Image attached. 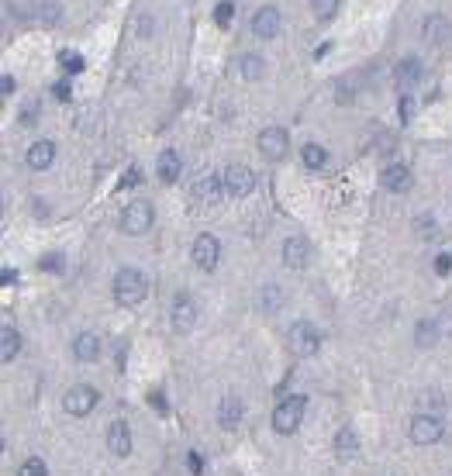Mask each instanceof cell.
I'll return each instance as SVG.
<instances>
[{
	"instance_id": "obj_1",
	"label": "cell",
	"mask_w": 452,
	"mask_h": 476,
	"mask_svg": "<svg viewBox=\"0 0 452 476\" xmlns=\"http://www.w3.org/2000/svg\"><path fill=\"white\" fill-rule=\"evenodd\" d=\"M145 293H149V280H145L138 269H131V266L118 269V276H114V300H118V304H125V307L142 304Z\"/></svg>"
},
{
	"instance_id": "obj_2",
	"label": "cell",
	"mask_w": 452,
	"mask_h": 476,
	"mask_svg": "<svg viewBox=\"0 0 452 476\" xmlns=\"http://www.w3.org/2000/svg\"><path fill=\"white\" fill-rule=\"evenodd\" d=\"M304 411H307V397H300V393L280 401L276 411H273V432L276 435H293L300 428V421H304Z\"/></svg>"
},
{
	"instance_id": "obj_3",
	"label": "cell",
	"mask_w": 452,
	"mask_h": 476,
	"mask_svg": "<svg viewBox=\"0 0 452 476\" xmlns=\"http://www.w3.org/2000/svg\"><path fill=\"white\" fill-rule=\"evenodd\" d=\"M63 408H66V414H73V417H87V414L97 408V390H94L90 383L69 386L66 397H63Z\"/></svg>"
},
{
	"instance_id": "obj_4",
	"label": "cell",
	"mask_w": 452,
	"mask_h": 476,
	"mask_svg": "<svg viewBox=\"0 0 452 476\" xmlns=\"http://www.w3.org/2000/svg\"><path fill=\"white\" fill-rule=\"evenodd\" d=\"M291 349L300 359H311L314 352L322 349V335H318V328L311 321H297L291 328Z\"/></svg>"
},
{
	"instance_id": "obj_5",
	"label": "cell",
	"mask_w": 452,
	"mask_h": 476,
	"mask_svg": "<svg viewBox=\"0 0 452 476\" xmlns=\"http://www.w3.org/2000/svg\"><path fill=\"white\" fill-rule=\"evenodd\" d=\"M225 193L228 197H235V200H242V197H249L252 187H256V176H252V169L249 166H242V162H231L225 169Z\"/></svg>"
},
{
	"instance_id": "obj_6",
	"label": "cell",
	"mask_w": 452,
	"mask_h": 476,
	"mask_svg": "<svg viewBox=\"0 0 452 476\" xmlns=\"http://www.w3.org/2000/svg\"><path fill=\"white\" fill-rule=\"evenodd\" d=\"M152 218H156L152 204H149V200H135V204L125 207V214H121V228H125L128 235H145V231L152 228Z\"/></svg>"
},
{
	"instance_id": "obj_7",
	"label": "cell",
	"mask_w": 452,
	"mask_h": 476,
	"mask_svg": "<svg viewBox=\"0 0 452 476\" xmlns=\"http://www.w3.org/2000/svg\"><path fill=\"white\" fill-rule=\"evenodd\" d=\"M225 197V180L218 173H200L194 183V200L200 207H218Z\"/></svg>"
},
{
	"instance_id": "obj_8",
	"label": "cell",
	"mask_w": 452,
	"mask_h": 476,
	"mask_svg": "<svg viewBox=\"0 0 452 476\" xmlns=\"http://www.w3.org/2000/svg\"><path fill=\"white\" fill-rule=\"evenodd\" d=\"M218 259H221V242L214 238V235H197L194 242V262L197 269H204V273H214L218 269Z\"/></svg>"
},
{
	"instance_id": "obj_9",
	"label": "cell",
	"mask_w": 452,
	"mask_h": 476,
	"mask_svg": "<svg viewBox=\"0 0 452 476\" xmlns=\"http://www.w3.org/2000/svg\"><path fill=\"white\" fill-rule=\"evenodd\" d=\"M442 439V421L435 414H418L411 421V442L415 445H435Z\"/></svg>"
},
{
	"instance_id": "obj_10",
	"label": "cell",
	"mask_w": 452,
	"mask_h": 476,
	"mask_svg": "<svg viewBox=\"0 0 452 476\" xmlns=\"http://www.w3.org/2000/svg\"><path fill=\"white\" fill-rule=\"evenodd\" d=\"M256 145H259V152H262L266 159H283L287 156L291 138H287V131H283V128H266V131H259Z\"/></svg>"
},
{
	"instance_id": "obj_11",
	"label": "cell",
	"mask_w": 452,
	"mask_h": 476,
	"mask_svg": "<svg viewBox=\"0 0 452 476\" xmlns=\"http://www.w3.org/2000/svg\"><path fill=\"white\" fill-rule=\"evenodd\" d=\"M421 76H424V66H421V59H415V56H408V59H401V63L393 66V83L408 94L411 87H418Z\"/></svg>"
},
{
	"instance_id": "obj_12",
	"label": "cell",
	"mask_w": 452,
	"mask_h": 476,
	"mask_svg": "<svg viewBox=\"0 0 452 476\" xmlns=\"http://www.w3.org/2000/svg\"><path fill=\"white\" fill-rule=\"evenodd\" d=\"M197 321V304L190 293H180L176 300H173V328L176 331H190Z\"/></svg>"
},
{
	"instance_id": "obj_13",
	"label": "cell",
	"mask_w": 452,
	"mask_h": 476,
	"mask_svg": "<svg viewBox=\"0 0 452 476\" xmlns=\"http://www.w3.org/2000/svg\"><path fill=\"white\" fill-rule=\"evenodd\" d=\"M307 255H311L307 238L291 235V238L283 242V266H291V269H304V266H307Z\"/></svg>"
},
{
	"instance_id": "obj_14",
	"label": "cell",
	"mask_w": 452,
	"mask_h": 476,
	"mask_svg": "<svg viewBox=\"0 0 452 476\" xmlns=\"http://www.w3.org/2000/svg\"><path fill=\"white\" fill-rule=\"evenodd\" d=\"M252 32L256 38H276L280 35V11L276 7H259L252 18Z\"/></svg>"
},
{
	"instance_id": "obj_15",
	"label": "cell",
	"mask_w": 452,
	"mask_h": 476,
	"mask_svg": "<svg viewBox=\"0 0 452 476\" xmlns=\"http://www.w3.org/2000/svg\"><path fill=\"white\" fill-rule=\"evenodd\" d=\"M380 183H384L390 193H408L411 190V183H415V176H411L408 166H387L384 176H380Z\"/></svg>"
},
{
	"instance_id": "obj_16",
	"label": "cell",
	"mask_w": 452,
	"mask_h": 476,
	"mask_svg": "<svg viewBox=\"0 0 452 476\" xmlns=\"http://www.w3.org/2000/svg\"><path fill=\"white\" fill-rule=\"evenodd\" d=\"M73 355H76L80 362H97L100 359V335H94V331L76 335V342H73Z\"/></svg>"
},
{
	"instance_id": "obj_17",
	"label": "cell",
	"mask_w": 452,
	"mask_h": 476,
	"mask_svg": "<svg viewBox=\"0 0 452 476\" xmlns=\"http://www.w3.org/2000/svg\"><path fill=\"white\" fill-rule=\"evenodd\" d=\"M107 448H111L114 456H121V459L131 452V432L125 421H114V425L107 428Z\"/></svg>"
},
{
	"instance_id": "obj_18",
	"label": "cell",
	"mask_w": 452,
	"mask_h": 476,
	"mask_svg": "<svg viewBox=\"0 0 452 476\" xmlns=\"http://www.w3.org/2000/svg\"><path fill=\"white\" fill-rule=\"evenodd\" d=\"M424 38L432 42V45H446L452 38V25L446 14H432L428 21H424Z\"/></svg>"
},
{
	"instance_id": "obj_19",
	"label": "cell",
	"mask_w": 452,
	"mask_h": 476,
	"mask_svg": "<svg viewBox=\"0 0 452 476\" xmlns=\"http://www.w3.org/2000/svg\"><path fill=\"white\" fill-rule=\"evenodd\" d=\"M242 414H245L242 401H238V397H225V401L218 404V425H221L225 432H231V428H238Z\"/></svg>"
},
{
	"instance_id": "obj_20",
	"label": "cell",
	"mask_w": 452,
	"mask_h": 476,
	"mask_svg": "<svg viewBox=\"0 0 452 476\" xmlns=\"http://www.w3.org/2000/svg\"><path fill=\"white\" fill-rule=\"evenodd\" d=\"M156 173H159L162 183H176L180 173H183V162H180V156H176L173 149H166L159 156V162H156Z\"/></svg>"
},
{
	"instance_id": "obj_21",
	"label": "cell",
	"mask_w": 452,
	"mask_h": 476,
	"mask_svg": "<svg viewBox=\"0 0 452 476\" xmlns=\"http://www.w3.org/2000/svg\"><path fill=\"white\" fill-rule=\"evenodd\" d=\"M52 159H56V142H49V138L35 142L32 149H28V166L32 169H49Z\"/></svg>"
},
{
	"instance_id": "obj_22",
	"label": "cell",
	"mask_w": 452,
	"mask_h": 476,
	"mask_svg": "<svg viewBox=\"0 0 452 476\" xmlns=\"http://www.w3.org/2000/svg\"><path fill=\"white\" fill-rule=\"evenodd\" d=\"M335 456H338L342 463H353L355 456H359V435H355L353 428H342V432L335 435Z\"/></svg>"
},
{
	"instance_id": "obj_23",
	"label": "cell",
	"mask_w": 452,
	"mask_h": 476,
	"mask_svg": "<svg viewBox=\"0 0 452 476\" xmlns=\"http://www.w3.org/2000/svg\"><path fill=\"white\" fill-rule=\"evenodd\" d=\"M435 342H439V321L435 317H421L418 331H415V346L418 349H432Z\"/></svg>"
},
{
	"instance_id": "obj_24",
	"label": "cell",
	"mask_w": 452,
	"mask_h": 476,
	"mask_svg": "<svg viewBox=\"0 0 452 476\" xmlns=\"http://www.w3.org/2000/svg\"><path fill=\"white\" fill-rule=\"evenodd\" d=\"M18 352H21V335H18L11 324H4V328H0V359L11 362Z\"/></svg>"
},
{
	"instance_id": "obj_25",
	"label": "cell",
	"mask_w": 452,
	"mask_h": 476,
	"mask_svg": "<svg viewBox=\"0 0 452 476\" xmlns=\"http://www.w3.org/2000/svg\"><path fill=\"white\" fill-rule=\"evenodd\" d=\"M238 73H242V80H249V83H256L262 80V73H266V63H262V56H242L238 59Z\"/></svg>"
},
{
	"instance_id": "obj_26",
	"label": "cell",
	"mask_w": 452,
	"mask_h": 476,
	"mask_svg": "<svg viewBox=\"0 0 452 476\" xmlns=\"http://www.w3.org/2000/svg\"><path fill=\"white\" fill-rule=\"evenodd\" d=\"M300 162H304L307 169H324V166H328V152H324L322 145L307 142V145L300 149Z\"/></svg>"
},
{
	"instance_id": "obj_27",
	"label": "cell",
	"mask_w": 452,
	"mask_h": 476,
	"mask_svg": "<svg viewBox=\"0 0 452 476\" xmlns=\"http://www.w3.org/2000/svg\"><path fill=\"white\" fill-rule=\"evenodd\" d=\"M280 307H283V290L269 283L266 290H262V311H269V315H273V311H280Z\"/></svg>"
},
{
	"instance_id": "obj_28",
	"label": "cell",
	"mask_w": 452,
	"mask_h": 476,
	"mask_svg": "<svg viewBox=\"0 0 452 476\" xmlns=\"http://www.w3.org/2000/svg\"><path fill=\"white\" fill-rule=\"evenodd\" d=\"M18 476H49V470H45V459H25L21 466H18Z\"/></svg>"
},
{
	"instance_id": "obj_29",
	"label": "cell",
	"mask_w": 452,
	"mask_h": 476,
	"mask_svg": "<svg viewBox=\"0 0 452 476\" xmlns=\"http://www.w3.org/2000/svg\"><path fill=\"white\" fill-rule=\"evenodd\" d=\"M311 11H314L322 21H328V18L338 11V0H311Z\"/></svg>"
},
{
	"instance_id": "obj_30",
	"label": "cell",
	"mask_w": 452,
	"mask_h": 476,
	"mask_svg": "<svg viewBox=\"0 0 452 476\" xmlns=\"http://www.w3.org/2000/svg\"><path fill=\"white\" fill-rule=\"evenodd\" d=\"M231 18H235V7H231V0L218 4V11H214V21H218L221 28H228V25H231Z\"/></svg>"
},
{
	"instance_id": "obj_31",
	"label": "cell",
	"mask_w": 452,
	"mask_h": 476,
	"mask_svg": "<svg viewBox=\"0 0 452 476\" xmlns=\"http://www.w3.org/2000/svg\"><path fill=\"white\" fill-rule=\"evenodd\" d=\"M38 14H42V21H45V25H56V21H59V4L45 0V4L38 7Z\"/></svg>"
},
{
	"instance_id": "obj_32",
	"label": "cell",
	"mask_w": 452,
	"mask_h": 476,
	"mask_svg": "<svg viewBox=\"0 0 452 476\" xmlns=\"http://www.w3.org/2000/svg\"><path fill=\"white\" fill-rule=\"evenodd\" d=\"M59 66H63L66 73H80V69H83V59L73 56V52H63V56H59Z\"/></svg>"
},
{
	"instance_id": "obj_33",
	"label": "cell",
	"mask_w": 452,
	"mask_h": 476,
	"mask_svg": "<svg viewBox=\"0 0 452 476\" xmlns=\"http://www.w3.org/2000/svg\"><path fill=\"white\" fill-rule=\"evenodd\" d=\"M42 269H49V273H63V255L59 252L42 255Z\"/></svg>"
},
{
	"instance_id": "obj_34",
	"label": "cell",
	"mask_w": 452,
	"mask_h": 476,
	"mask_svg": "<svg viewBox=\"0 0 452 476\" xmlns=\"http://www.w3.org/2000/svg\"><path fill=\"white\" fill-rule=\"evenodd\" d=\"M397 114H401V118H404V121H408V118H411V114H415V100H411V97H408V94L401 97V107H397Z\"/></svg>"
},
{
	"instance_id": "obj_35",
	"label": "cell",
	"mask_w": 452,
	"mask_h": 476,
	"mask_svg": "<svg viewBox=\"0 0 452 476\" xmlns=\"http://www.w3.org/2000/svg\"><path fill=\"white\" fill-rule=\"evenodd\" d=\"M138 180H142V173H138V166H131L128 173L121 176V187H138Z\"/></svg>"
},
{
	"instance_id": "obj_36",
	"label": "cell",
	"mask_w": 452,
	"mask_h": 476,
	"mask_svg": "<svg viewBox=\"0 0 452 476\" xmlns=\"http://www.w3.org/2000/svg\"><path fill=\"white\" fill-rule=\"evenodd\" d=\"M452 269V255H439V259H435V273H439V276H446V273H449Z\"/></svg>"
},
{
	"instance_id": "obj_37",
	"label": "cell",
	"mask_w": 452,
	"mask_h": 476,
	"mask_svg": "<svg viewBox=\"0 0 452 476\" xmlns=\"http://www.w3.org/2000/svg\"><path fill=\"white\" fill-rule=\"evenodd\" d=\"M187 466H190V473H200V470H204V463H200V456H197V452L187 456Z\"/></svg>"
},
{
	"instance_id": "obj_38",
	"label": "cell",
	"mask_w": 452,
	"mask_h": 476,
	"mask_svg": "<svg viewBox=\"0 0 452 476\" xmlns=\"http://www.w3.org/2000/svg\"><path fill=\"white\" fill-rule=\"evenodd\" d=\"M52 94L59 97V100H69V83H66V80L63 83H56V87H52Z\"/></svg>"
},
{
	"instance_id": "obj_39",
	"label": "cell",
	"mask_w": 452,
	"mask_h": 476,
	"mask_svg": "<svg viewBox=\"0 0 452 476\" xmlns=\"http://www.w3.org/2000/svg\"><path fill=\"white\" fill-rule=\"evenodd\" d=\"M149 404H152V408H156V411H166V401H162V393H149Z\"/></svg>"
},
{
	"instance_id": "obj_40",
	"label": "cell",
	"mask_w": 452,
	"mask_h": 476,
	"mask_svg": "<svg viewBox=\"0 0 452 476\" xmlns=\"http://www.w3.org/2000/svg\"><path fill=\"white\" fill-rule=\"evenodd\" d=\"M4 283H18V273L14 269H4Z\"/></svg>"
}]
</instances>
